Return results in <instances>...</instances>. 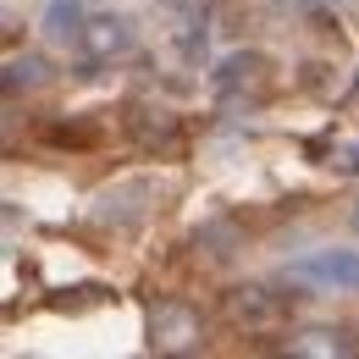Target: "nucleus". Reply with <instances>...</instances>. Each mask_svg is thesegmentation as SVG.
Returning a JSON list of instances; mask_svg holds the SVG:
<instances>
[{"mask_svg": "<svg viewBox=\"0 0 359 359\" xmlns=\"http://www.w3.org/2000/svg\"><path fill=\"white\" fill-rule=\"evenodd\" d=\"M287 276L326 293H359V249H310L304 260L287 266Z\"/></svg>", "mask_w": 359, "mask_h": 359, "instance_id": "f03ea898", "label": "nucleus"}, {"mask_svg": "<svg viewBox=\"0 0 359 359\" xmlns=\"http://www.w3.org/2000/svg\"><path fill=\"white\" fill-rule=\"evenodd\" d=\"M287 293H276L266 282H243V287H226L222 293V315L226 326H238V332H249V337H260V332H282L287 326Z\"/></svg>", "mask_w": 359, "mask_h": 359, "instance_id": "f257e3e1", "label": "nucleus"}, {"mask_svg": "<svg viewBox=\"0 0 359 359\" xmlns=\"http://www.w3.org/2000/svg\"><path fill=\"white\" fill-rule=\"evenodd\" d=\"M293 354H354L348 332H304L293 337Z\"/></svg>", "mask_w": 359, "mask_h": 359, "instance_id": "9d476101", "label": "nucleus"}, {"mask_svg": "<svg viewBox=\"0 0 359 359\" xmlns=\"http://www.w3.org/2000/svg\"><path fill=\"white\" fill-rule=\"evenodd\" d=\"M72 50H78L89 67H105V61H116V55L133 50V22H128L122 11H89V22H83V34H78Z\"/></svg>", "mask_w": 359, "mask_h": 359, "instance_id": "20e7f679", "label": "nucleus"}, {"mask_svg": "<svg viewBox=\"0 0 359 359\" xmlns=\"http://www.w3.org/2000/svg\"><path fill=\"white\" fill-rule=\"evenodd\" d=\"M45 61H39V55H11V61H6V94H22V89H39V83H45Z\"/></svg>", "mask_w": 359, "mask_h": 359, "instance_id": "6e6552de", "label": "nucleus"}, {"mask_svg": "<svg viewBox=\"0 0 359 359\" xmlns=\"http://www.w3.org/2000/svg\"><path fill=\"white\" fill-rule=\"evenodd\" d=\"M354 226H359V210H354Z\"/></svg>", "mask_w": 359, "mask_h": 359, "instance_id": "f8f14e48", "label": "nucleus"}, {"mask_svg": "<svg viewBox=\"0 0 359 359\" xmlns=\"http://www.w3.org/2000/svg\"><path fill=\"white\" fill-rule=\"evenodd\" d=\"M128 133L138 138V149H177V116L172 111H155V105H138L128 116Z\"/></svg>", "mask_w": 359, "mask_h": 359, "instance_id": "423d86ee", "label": "nucleus"}, {"mask_svg": "<svg viewBox=\"0 0 359 359\" xmlns=\"http://www.w3.org/2000/svg\"><path fill=\"white\" fill-rule=\"evenodd\" d=\"M149 332H155V348L161 354H182V348H194L199 320H194V310H182V304H161L155 320H149Z\"/></svg>", "mask_w": 359, "mask_h": 359, "instance_id": "39448f33", "label": "nucleus"}, {"mask_svg": "<svg viewBox=\"0 0 359 359\" xmlns=\"http://www.w3.org/2000/svg\"><path fill=\"white\" fill-rule=\"evenodd\" d=\"M216 100H266L271 94V55L260 50H232L222 67L210 72Z\"/></svg>", "mask_w": 359, "mask_h": 359, "instance_id": "7ed1b4c3", "label": "nucleus"}, {"mask_svg": "<svg viewBox=\"0 0 359 359\" xmlns=\"http://www.w3.org/2000/svg\"><path fill=\"white\" fill-rule=\"evenodd\" d=\"M343 166H348V172H359V149H354V155H348V161H343Z\"/></svg>", "mask_w": 359, "mask_h": 359, "instance_id": "9b49d317", "label": "nucleus"}, {"mask_svg": "<svg viewBox=\"0 0 359 359\" xmlns=\"http://www.w3.org/2000/svg\"><path fill=\"white\" fill-rule=\"evenodd\" d=\"M45 144H61V149H94V144H100V128H94V122H50Z\"/></svg>", "mask_w": 359, "mask_h": 359, "instance_id": "1a4fd4ad", "label": "nucleus"}, {"mask_svg": "<svg viewBox=\"0 0 359 359\" xmlns=\"http://www.w3.org/2000/svg\"><path fill=\"white\" fill-rule=\"evenodd\" d=\"M83 22H89V6H83V0H50L45 17H39V28H45L50 45H78Z\"/></svg>", "mask_w": 359, "mask_h": 359, "instance_id": "0eeeda50", "label": "nucleus"}]
</instances>
